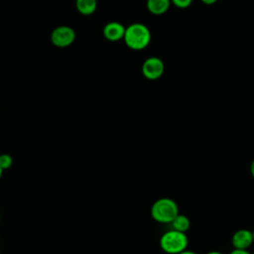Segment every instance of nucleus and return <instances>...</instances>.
<instances>
[{
	"instance_id": "f257e3e1",
	"label": "nucleus",
	"mask_w": 254,
	"mask_h": 254,
	"mask_svg": "<svg viewBox=\"0 0 254 254\" xmlns=\"http://www.w3.org/2000/svg\"><path fill=\"white\" fill-rule=\"evenodd\" d=\"M123 40L129 49L141 51L149 46L151 42V32L145 24L133 23L126 27Z\"/></svg>"
},
{
	"instance_id": "f03ea898",
	"label": "nucleus",
	"mask_w": 254,
	"mask_h": 254,
	"mask_svg": "<svg viewBox=\"0 0 254 254\" xmlns=\"http://www.w3.org/2000/svg\"><path fill=\"white\" fill-rule=\"evenodd\" d=\"M152 218L163 224L171 223L180 213L178 203L170 197H161L155 200L151 206Z\"/></svg>"
},
{
	"instance_id": "7ed1b4c3",
	"label": "nucleus",
	"mask_w": 254,
	"mask_h": 254,
	"mask_svg": "<svg viewBox=\"0 0 254 254\" xmlns=\"http://www.w3.org/2000/svg\"><path fill=\"white\" fill-rule=\"evenodd\" d=\"M159 243L165 253L179 254L188 248L189 237L185 232L172 228L162 234Z\"/></svg>"
},
{
	"instance_id": "20e7f679",
	"label": "nucleus",
	"mask_w": 254,
	"mask_h": 254,
	"mask_svg": "<svg viewBox=\"0 0 254 254\" xmlns=\"http://www.w3.org/2000/svg\"><path fill=\"white\" fill-rule=\"evenodd\" d=\"M75 31L66 25L58 26L51 34V42L58 48H67L75 41Z\"/></svg>"
},
{
	"instance_id": "39448f33",
	"label": "nucleus",
	"mask_w": 254,
	"mask_h": 254,
	"mask_svg": "<svg viewBox=\"0 0 254 254\" xmlns=\"http://www.w3.org/2000/svg\"><path fill=\"white\" fill-rule=\"evenodd\" d=\"M165 71V64L158 57H150L146 59L142 64V73L149 80L160 78Z\"/></svg>"
},
{
	"instance_id": "423d86ee",
	"label": "nucleus",
	"mask_w": 254,
	"mask_h": 254,
	"mask_svg": "<svg viewBox=\"0 0 254 254\" xmlns=\"http://www.w3.org/2000/svg\"><path fill=\"white\" fill-rule=\"evenodd\" d=\"M253 243V232L246 228L236 230L231 236V244L236 249H248Z\"/></svg>"
},
{
	"instance_id": "0eeeda50",
	"label": "nucleus",
	"mask_w": 254,
	"mask_h": 254,
	"mask_svg": "<svg viewBox=\"0 0 254 254\" xmlns=\"http://www.w3.org/2000/svg\"><path fill=\"white\" fill-rule=\"evenodd\" d=\"M126 27L123 26L120 22L112 21L107 23L102 30L103 36L107 41L118 42L124 38Z\"/></svg>"
},
{
	"instance_id": "6e6552de",
	"label": "nucleus",
	"mask_w": 254,
	"mask_h": 254,
	"mask_svg": "<svg viewBox=\"0 0 254 254\" xmlns=\"http://www.w3.org/2000/svg\"><path fill=\"white\" fill-rule=\"evenodd\" d=\"M171 4V0H147L146 2L148 11L153 15L165 14L169 10Z\"/></svg>"
},
{
	"instance_id": "1a4fd4ad",
	"label": "nucleus",
	"mask_w": 254,
	"mask_h": 254,
	"mask_svg": "<svg viewBox=\"0 0 254 254\" xmlns=\"http://www.w3.org/2000/svg\"><path fill=\"white\" fill-rule=\"evenodd\" d=\"M75 7L81 15L89 16L95 12L97 0H75Z\"/></svg>"
},
{
	"instance_id": "9d476101",
	"label": "nucleus",
	"mask_w": 254,
	"mask_h": 254,
	"mask_svg": "<svg viewBox=\"0 0 254 254\" xmlns=\"http://www.w3.org/2000/svg\"><path fill=\"white\" fill-rule=\"evenodd\" d=\"M171 224L173 229L186 233L190 227V220L187 215L179 213L171 222Z\"/></svg>"
},
{
	"instance_id": "9b49d317",
	"label": "nucleus",
	"mask_w": 254,
	"mask_h": 254,
	"mask_svg": "<svg viewBox=\"0 0 254 254\" xmlns=\"http://www.w3.org/2000/svg\"><path fill=\"white\" fill-rule=\"evenodd\" d=\"M13 165V158L9 154H1L0 155V167L3 171L8 170Z\"/></svg>"
},
{
	"instance_id": "f8f14e48",
	"label": "nucleus",
	"mask_w": 254,
	"mask_h": 254,
	"mask_svg": "<svg viewBox=\"0 0 254 254\" xmlns=\"http://www.w3.org/2000/svg\"><path fill=\"white\" fill-rule=\"evenodd\" d=\"M172 4H174L176 7L180 9H186L190 6L192 3V0H171Z\"/></svg>"
},
{
	"instance_id": "ddd939ff",
	"label": "nucleus",
	"mask_w": 254,
	"mask_h": 254,
	"mask_svg": "<svg viewBox=\"0 0 254 254\" xmlns=\"http://www.w3.org/2000/svg\"><path fill=\"white\" fill-rule=\"evenodd\" d=\"M229 254H251L248 249H236V248H233Z\"/></svg>"
},
{
	"instance_id": "4468645a",
	"label": "nucleus",
	"mask_w": 254,
	"mask_h": 254,
	"mask_svg": "<svg viewBox=\"0 0 254 254\" xmlns=\"http://www.w3.org/2000/svg\"><path fill=\"white\" fill-rule=\"evenodd\" d=\"M249 171H250V174L252 176V178L254 179V160L251 162L250 164V167H249Z\"/></svg>"
},
{
	"instance_id": "2eb2a0df",
	"label": "nucleus",
	"mask_w": 254,
	"mask_h": 254,
	"mask_svg": "<svg viewBox=\"0 0 254 254\" xmlns=\"http://www.w3.org/2000/svg\"><path fill=\"white\" fill-rule=\"evenodd\" d=\"M203 4H205V5H212V4H214L217 0H200Z\"/></svg>"
},
{
	"instance_id": "dca6fc26",
	"label": "nucleus",
	"mask_w": 254,
	"mask_h": 254,
	"mask_svg": "<svg viewBox=\"0 0 254 254\" xmlns=\"http://www.w3.org/2000/svg\"><path fill=\"white\" fill-rule=\"evenodd\" d=\"M179 254H197V253H195V252L192 251V250H188V249H186V250H184L183 252H181V253H179Z\"/></svg>"
},
{
	"instance_id": "f3484780",
	"label": "nucleus",
	"mask_w": 254,
	"mask_h": 254,
	"mask_svg": "<svg viewBox=\"0 0 254 254\" xmlns=\"http://www.w3.org/2000/svg\"><path fill=\"white\" fill-rule=\"evenodd\" d=\"M204 254H223V253L220 252V251H217V250H210V251H208Z\"/></svg>"
},
{
	"instance_id": "a211bd4d",
	"label": "nucleus",
	"mask_w": 254,
	"mask_h": 254,
	"mask_svg": "<svg viewBox=\"0 0 254 254\" xmlns=\"http://www.w3.org/2000/svg\"><path fill=\"white\" fill-rule=\"evenodd\" d=\"M3 169L0 167V180H1V178H2V176H3Z\"/></svg>"
},
{
	"instance_id": "6ab92c4d",
	"label": "nucleus",
	"mask_w": 254,
	"mask_h": 254,
	"mask_svg": "<svg viewBox=\"0 0 254 254\" xmlns=\"http://www.w3.org/2000/svg\"><path fill=\"white\" fill-rule=\"evenodd\" d=\"M252 232H253V240H254V229L252 230ZM253 244H254V243H253Z\"/></svg>"
}]
</instances>
